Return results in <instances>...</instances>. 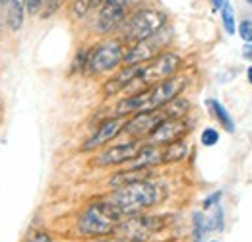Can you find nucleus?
<instances>
[{
	"instance_id": "36",
	"label": "nucleus",
	"mask_w": 252,
	"mask_h": 242,
	"mask_svg": "<svg viewBox=\"0 0 252 242\" xmlns=\"http://www.w3.org/2000/svg\"><path fill=\"white\" fill-rule=\"evenodd\" d=\"M247 80H249V84L252 86V64L249 66V70H247Z\"/></svg>"
},
{
	"instance_id": "34",
	"label": "nucleus",
	"mask_w": 252,
	"mask_h": 242,
	"mask_svg": "<svg viewBox=\"0 0 252 242\" xmlns=\"http://www.w3.org/2000/svg\"><path fill=\"white\" fill-rule=\"evenodd\" d=\"M208 2H210V8H212V12H214V14H220L221 8H223V2H225V0H208Z\"/></svg>"
},
{
	"instance_id": "24",
	"label": "nucleus",
	"mask_w": 252,
	"mask_h": 242,
	"mask_svg": "<svg viewBox=\"0 0 252 242\" xmlns=\"http://www.w3.org/2000/svg\"><path fill=\"white\" fill-rule=\"evenodd\" d=\"M218 142H220V132L214 126H208V128L202 130V134H200V144L202 146L214 148V146H218Z\"/></svg>"
},
{
	"instance_id": "19",
	"label": "nucleus",
	"mask_w": 252,
	"mask_h": 242,
	"mask_svg": "<svg viewBox=\"0 0 252 242\" xmlns=\"http://www.w3.org/2000/svg\"><path fill=\"white\" fill-rule=\"evenodd\" d=\"M161 111L167 119H187V115L190 113V101L179 95L173 101H169Z\"/></svg>"
},
{
	"instance_id": "15",
	"label": "nucleus",
	"mask_w": 252,
	"mask_h": 242,
	"mask_svg": "<svg viewBox=\"0 0 252 242\" xmlns=\"http://www.w3.org/2000/svg\"><path fill=\"white\" fill-rule=\"evenodd\" d=\"M163 163V150L158 146H152V144H146L140 148L138 155L130 161L128 169H154Z\"/></svg>"
},
{
	"instance_id": "30",
	"label": "nucleus",
	"mask_w": 252,
	"mask_h": 242,
	"mask_svg": "<svg viewBox=\"0 0 252 242\" xmlns=\"http://www.w3.org/2000/svg\"><path fill=\"white\" fill-rule=\"evenodd\" d=\"M26 242H53V239L45 231H33L32 235L26 239Z\"/></svg>"
},
{
	"instance_id": "18",
	"label": "nucleus",
	"mask_w": 252,
	"mask_h": 242,
	"mask_svg": "<svg viewBox=\"0 0 252 242\" xmlns=\"http://www.w3.org/2000/svg\"><path fill=\"white\" fill-rule=\"evenodd\" d=\"M26 14V0H10L8 2V26L12 31H20L24 26Z\"/></svg>"
},
{
	"instance_id": "32",
	"label": "nucleus",
	"mask_w": 252,
	"mask_h": 242,
	"mask_svg": "<svg viewBox=\"0 0 252 242\" xmlns=\"http://www.w3.org/2000/svg\"><path fill=\"white\" fill-rule=\"evenodd\" d=\"M241 55L247 62H252V43H245L241 49Z\"/></svg>"
},
{
	"instance_id": "35",
	"label": "nucleus",
	"mask_w": 252,
	"mask_h": 242,
	"mask_svg": "<svg viewBox=\"0 0 252 242\" xmlns=\"http://www.w3.org/2000/svg\"><path fill=\"white\" fill-rule=\"evenodd\" d=\"M94 242H130V241H126V239H121V237H117V235H115V239H107V237H101V239H95Z\"/></svg>"
},
{
	"instance_id": "14",
	"label": "nucleus",
	"mask_w": 252,
	"mask_h": 242,
	"mask_svg": "<svg viewBox=\"0 0 252 242\" xmlns=\"http://www.w3.org/2000/svg\"><path fill=\"white\" fill-rule=\"evenodd\" d=\"M138 72H140V64H138V66H125L121 72H117L113 78H109V80L105 82L103 93H105L107 97H111V95H117V93L126 91L134 84Z\"/></svg>"
},
{
	"instance_id": "28",
	"label": "nucleus",
	"mask_w": 252,
	"mask_h": 242,
	"mask_svg": "<svg viewBox=\"0 0 252 242\" xmlns=\"http://www.w3.org/2000/svg\"><path fill=\"white\" fill-rule=\"evenodd\" d=\"M63 4H64V0H43V12H41V18H51V16H55Z\"/></svg>"
},
{
	"instance_id": "29",
	"label": "nucleus",
	"mask_w": 252,
	"mask_h": 242,
	"mask_svg": "<svg viewBox=\"0 0 252 242\" xmlns=\"http://www.w3.org/2000/svg\"><path fill=\"white\" fill-rule=\"evenodd\" d=\"M26 10L30 16H39L43 12V0H26Z\"/></svg>"
},
{
	"instance_id": "20",
	"label": "nucleus",
	"mask_w": 252,
	"mask_h": 242,
	"mask_svg": "<svg viewBox=\"0 0 252 242\" xmlns=\"http://www.w3.org/2000/svg\"><path fill=\"white\" fill-rule=\"evenodd\" d=\"M189 155V144L187 140L173 142L163 148V163H179Z\"/></svg>"
},
{
	"instance_id": "8",
	"label": "nucleus",
	"mask_w": 252,
	"mask_h": 242,
	"mask_svg": "<svg viewBox=\"0 0 252 242\" xmlns=\"http://www.w3.org/2000/svg\"><path fill=\"white\" fill-rule=\"evenodd\" d=\"M192 130V124L187 119H163L158 128L146 138L148 144L152 146H158V148H165L173 142H179V140H185L187 134Z\"/></svg>"
},
{
	"instance_id": "23",
	"label": "nucleus",
	"mask_w": 252,
	"mask_h": 242,
	"mask_svg": "<svg viewBox=\"0 0 252 242\" xmlns=\"http://www.w3.org/2000/svg\"><path fill=\"white\" fill-rule=\"evenodd\" d=\"M90 53H92V47H88V49H80V51H78V55H76L74 60H72V72H88Z\"/></svg>"
},
{
	"instance_id": "12",
	"label": "nucleus",
	"mask_w": 252,
	"mask_h": 242,
	"mask_svg": "<svg viewBox=\"0 0 252 242\" xmlns=\"http://www.w3.org/2000/svg\"><path fill=\"white\" fill-rule=\"evenodd\" d=\"M163 119H165V115H163L161 109L159 111H148V113H136L130 119H126L123 132L130 134L136 140H142V138H148L161 124Z\"/></svg>"
},
{
	"instance_id": "22",
	"label": "nucleus",
	"mask_w": 252,
	"mask_h": 242,
	"mask_svg": "<svg viewBox=\"0 0 252 242\" xmlns=\"http://www.w3.org/2000/svg\"><path fill=\"white\" fill-rule=\"evenodd\" d=\"M208 233V225H206V217L204 213L196 212L192 215V241L194 242H202L204 241V235Z\"/></svg>"
},
{
	"instance_id": "5",
	"label": "nucleus",
	"mask_w": 252,
	"mask_h": 242,
	"mask_svg": "<svg viewBox=\"0 0 252 242\" xmlns=\"http://www.w3.org/2000/svg\"><path fill=\"white\" fill-rule=\"evenodd\" d=\"M181 66H183L181 55L171 53V51H163V53H159L158 57H154L152 60H148L146 64H140V72H138L134 84L126 91H130L132 88H136V91L152 88V86H156L159 82L179 74Z\"/></svg>"
},
{
	"instance_id": "6",
	"label": "nucleus",
	"mask_w": 252,
	"mask_h": 242,
	"mask_svg": "<svg viewBox=\"0 0 252 242\" xmlns=\"http://www.w3.org/2000/svg\"><path fill=\"white\" fill-rule=\"evenodd\" d=\"M126 43L121 37L105 39L92 47L90 62H88V72L92 76H103L115 72L121 64H125Z\"/></svg>"
},
{
	"instance_id": "7",
	"label": "nucleus",
	"mask_w": 252,
	"mask_h": 242,
	"mask_svg": "<svg viewBox=\"0 0 252 242\" xmlns=\"http://www.w3.org/2000/svg\"><path fill=\"white\" fill-rule=\"evenodd\" d=\"M167 223H169V219L165 215H144V213H138V215L125 217L117 225L115 235L130 242H146L150 241L158 231L165 229Z\"/></svg>"
},
{
	"instance_id": "13",
	"label": "nucleus",
	"mask_w": 252,
	"mask_h": 242,
	"mask_svg": "<svg viewBox=\"0 0 252 242\" xmlns=\"http://www.w3.org/2000/svg\"><path fill=\"white\" fill-rule=\"evenodd\" d=\"M163 31H159L158 35L146 39V41H138L134 45H128L126 49V55H125V66H138V64H146L148 60H152L154 57H158L161 51V37Z\"/></svg>"
},
{
	"instance_id": "1",
	"label": "nucleus",
	"mask_w": 252,
	"mask_h": 242,
	"mask_svg": "<svg viewBox=\"0 0 252 242\" xmlns=\"http://www.w3.org/2000/svg\"><path fill=\"white\" fill-rule=\"evenodd\" d=\"M189 86V76L185 74H175L163 82H159L152 88H146L142 91H136L121 99L115 107L117 117H132L136 113H148V111H159L163 109L169 101L179 97Z\"/></svg>"
},
{
	"instance_id": "4",
	"label": "nucleus",
	"mask_w": 252,
	"mask_h": 242,
	"mask_svg": "<svg viewBox=\"0 0 252 242\" xmlns=\"http://www.w3.org/2000/svg\"><path fill=\"white\" fill-rule=\"evenodd\" d=\"M167 22H169V16L163 10L150 8V6L138 8V10L128 14L125 26L121 30V39L125 41L126 45H134L138 41H146V39L158 35L159 31L165 30Z\"/></svg>"
},
{
	"instance_id": "9",
	"label": "nucleus",
	"mask_w": 252,
	"mask_h": 242,
	"mask_svg": "<svg viewBox=\"0 0 252 242\" xmlns=\"http://www.w3.org/2000/svg\"><path fill=\"white\" fill-rule=\"evenodd\" d=\"M128 8L103 2L99 6V12L95 16V31L101 35H111L115 31H121L128 18Z\"/></svg>"
},
{
	"instance_id": "21",
	"label": "nucleus",
	"mask_w": 252,
	"mask_h": 242,
	"mask_svg": "<svg viewBox=\"0 0 252 242\" xmlns=\"http://www.w3.org/2000/svg\"><path fill=\"white\" fill-rule=\"evenodd\" d=\"M220 18H221V26H223V31L231 37V35H237V18H235V8L229 0L223 2V8L220 12Z\"/></svg>"
},
{
	"instance_id": "2",
	"label": "nucleus",
	"mask_w": 252,
	"mask_h": 242,
	"mask_svg": "<svg viewBox=\"0 0 252 242\" xmlns=\"http://www.w3.org/2000/svg\"><path fill=\"white\" fill-rule=\"evenodd\" d=\"M161 196L163 194H161L159 184L146 179V181H138L121 186V188H115L113 194L103 200H107L123 217H130V215H138L154 208L156 204H159Z\"/></svg>"
},
{
	"instance_id": "16",
	"label": "nucleus",
	"mask_w": 252,
	"mask_h": 242,
	"mask_svg": "<svg viewBox=\"0 0 252 242\" xmlns=\"http://www.w3.org/2000/svg\"><path fill=\"white\" fill-rule=\"evenodd\" d=\"M150 173H152V169H128L126 167L125 171H119L115 177H111L109 186L115 190V188H121L126 184H132V182L146 181V179H150Z\"/></svg>"
},
{
	"instance_id": "27",
	"label": "nucleus",
	"mask_w": 252,
	"mask_h": 242,
	"mask_svg": "<svg viewBox=\"0 0 252 242\" xmlns=\"http://www.w3.org/2000/svg\"><path fill=\"white\" fill-rule=\"evenodd\" d=\"M206 225H208V231H221L223 229V210L220 208V204L216 206V213L212 217H206Z\"/></svg>"
},
{
	"instance_id": "17",
	"label": "nucleus",
	"mask_w": 252,
	"mask_h": 242,
	"mask_svg": "<svg viewBox=\"0 0 252 242\" xmlns=\"http://www.w3.org/2000/svg\"><path fill=\"white\" fill-rule=\"evenodd\" d=\"M206 105H208V109H210V115L216 119L218 124H221V128H223L225 132L233 134V132H235V121H233V117L229 115V111L221 105L218 99H208Z\"/></svg>"
},
{
	"instance_id": "11",
	"label": "nucleus",
	"mask_w": 252,
	"mask_h": 242,
	"mask_svg": "<svg viewBox=\"0 0 252 242\" xmlns=\"http://www.w3.org/2000/svg\"><path fill=\"white\" fill-rule=\"evenodd\" d=\"M140 148H142L140 140H132V142H125V144L113 146V148L105 150L103 153H99L94 159V165L95 167H117V165L130 163L138 155Z\"/></svg>"
},
{
	"instance_id": "39",
	"label": "nucleus",
	"mask_w": 252,
	"mask_h": 242,
	"mask_svg": "<svg viewBox=\"0 0 252 242\" xmlns=\"http://www.w3.org/2000/svg\"><path fill=\"white\" fill-rule=\"evenodd\" d=\"M212 242H218V241H212Z\"/></svg>"
},
{
	"instance_id": "26",
	"label": "nucleus",
	"mask_w": 252,
	"mask_h": 242,
	"mask_svg": "<svg viewBox=\"0 0 252 242\" xmlns=\"http://www.w3.org/2000/svg\"><path fill=\"white\" fill-rule=\"evenodd\" d=\"M94 10L92 0H72V14L76 18H86Z\"/></svg>"
},
{
	"instance_id": "37",
	"label": "nucleus",
	"mask_w": 252,
	"mask_h": 242,
	"mask_svg": "<svg viewBox=\"0 0 252 242\" xmlns=\"http://www.w3.org/2000/svg\"><path fill=\"white\" fill-rule=\"evenodd\" d=\"M103 2H105V0H92V6H94V8H99Z\"/></svg>"
},
{
	"instance_id": "10",
	"label": "nucleus",
	"mask_w": 252,
	"mask_h": 242,
	"mask_svg": "<svg viewBox=\"0 0 252 242\" xmlns=\"http://www.w3.org/2000/svg\"><path fill=\"white\" fill-rule=\"evenodd\" d=\"M126 117H111L107 121H103L99 124V128L94 134L82 144V151H95L99 148H103L105 144H109L111 140H115L123 130H125Z\"/></svg>"
},
{
	"instance_id": "33",
	"label": "nucleus",
	"mask_w": 252,
	"mask_h": 242,
	"mask_svg": "<svg viewBox=\"0 0 252 242\" xmlns=\"http://www.w3.org/2000/svg\"><path fill=\"white\" fill-rule=\"evenodd\" d=\"M105 2L117 4V6H123V8H130L132 4H136V2H140V0H105Z\"/></svg>"
},
{
	"instance_id": "3",
	"label": "nucleus",
	"mask_w": 252,
	"mask_h": 242,
	"mask_svg": "<svg viewBox=\"0 0 252 242\" xmlns=\"http://www.w3.org/2000/svg\"><path fill=\"white\" fill-rule=\"evenodd\" d=\"M125 217L117 212L107 200H99L90 204L84 213L78 217L76 229L82 237H90V239H101V237H109L111 233H115L117 225L123 221Z\"/></svg>"
},
{
	"instance_id": "38",
	"label": "nucleus",
	"mask_w": 252,
	"mask_h": 242,
	"mask_svg": "<svg viewBox=\"0 0 252 242\" xmlns=\"http://www.w3.org/2000/svg\"><path fill=\"white\" fill-rule=\"evenodd\" d=\"M245 2H247V4H249V6H252V0H245Z\"/></svg>"
},
{
	"instance_id": "25",
	"label": "nucleus",
	"mask_w": 252,
	"mask_h": 242,
	"mask_svg": "<svg viewBox=\"0 0 252 242\" xmlns=\"http://www.w3.org/2000/svg\"><path fill=\"white\" fill-rule=\"evenodd\" d=\"M237 35L243 39V43H252V18H243L237 24Z\"/></svg>"
},
{
	"instance_id": "31",
	"label": "nucleus",
	"mask_w": 252,
	"mask_h": 242,
	"mask_svg": "<svg viewBox=\"0 0 252 242\" xmlns=\"http://www.w3.org/2000/svg\"><path fill=\"white\" fill-rule=\"evenodd\" d=\"M221 196H223V192L218 190V192H214V194H210L206 200H204V210H210V208H216L218 204H220Z\"/></svg>"
}]
</instances>
